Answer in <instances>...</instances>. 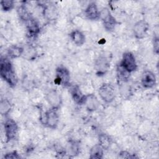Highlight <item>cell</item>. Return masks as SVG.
I'll list each match as a JSON object with an SVG mask.
<instances>
[{"label": "cell", "instance_id": "1", "mask_svg": "<svg viewBox=\"0 0 159 159\" xmlns=\"http://www.w3.org/2000/svg\"><path fill=\"white\" fill-rule=\"evenodd\" d=\"M0 75L10 86L14 87L17 84L18 81L17 75L12 63L7 57H1Z\"/></svg>", "mask_w": 159, "mask_h": 159}, {"label": "cell", "instance_id": "2", "mask_svg": "<svg viewBox=\"0 0 159 159\" xmlns=\"http://www.w3.org/2000/svg\"><path fill=\"white\" fill-rule=\"evenodd\" d=\"M57 111L51 108L41 114L40 120L42 124L48 128L55 129L59 122V116Z\"/></svg>", "mask_w": 159, "mask_h": 159}, {"label": "cell", "instance_id": "3", "mask_svg": "<svg viewBox=\"0 0 159 159\" xmlns=\"http://www.w3.org/2000/svg\"><path fill=\"white\" fill-rule=\"evenodd\" d=\"M99 19H101L104 29L108 32L112 31L117 24H118L116 19L112 15L109 9L107 7H104L100 11Z\"/></svg>", "mask_w": 159, "mask_h": 159}, {"label": "cell", "instance_id": "4", "mask_svg": "<svg viewBox=\"0 0 159 159\" xmlns=\"http://www.w3.org/2000/svg\"><path fill=\"white\" fill-rule=\"evenodd\" d=\"M119 65L129 73L135 71L137 68L135 56L130 52H125L123 53Z\"/></svg>", "mask_w": 159, "mask_h": 159}, {"label": "cell", "instance_id": "5", "mask_svg": "<svg viewBox=\"0 0 159 159\" xmlns=\"http://www.w3.org/2000/svg\"><path fill=\"white\" fill-rule=\"evenodd\" d=\"M98 93L101 99L106 103L112 102L116 96L114 88L110 83H103L99 87Z\"/></svg>", "mask_w": 159, "mask_h": 159}, {"label": "cell", "instance_id": "6", "mask_svg": "<svg viewBox=\"0 0 159 159\" xmlns=\"http://www.w3.org/2000/svg\"><path fill=\"white\" fill-rule=\"evenodd\" d=\"M55 81L63 86H68L70 82V73L69 70L63 66H59L55 70Z\"/></svg>", "mask_w": 159, "mask_h": 159}, {"label": "cell", "instance_id": "7", "mask_svg": "<svg viewBox=\"0 0 159 159\" xmlns=\"http://www.w3.org/2000/svg\"><path fill=\"white\" fill-rule=\"evenodd\" d=\"M4 129L7 142L14 139L17 134L18 125L12 119H7L4 123Z\"/></svg>", "mask_w": 159, "mask_h": 159}, {"label": "cell", "instance_id": "8", "mask_svg": "<svg viewBox=\"0 0 159 159\" xmlns=\"http://www.w3.org/2000/svg\"><path fill=\"white\" fill-rule=\"evenodd\" d=\"M149 29V25L145 20H140L135 22L133 27V32L135 37L137 39H143Z\"/></svg>", "mask_w": 159, "mask_h": 159}, {"label": "cell", "instance_id": "9", "mask_svg": "<svg viewBox=\"0 0 159 159\" xmlns=\"http://www.w3.org/2000/svg\"><path fill=\"white\" fill-rule=\"evenodd\" d=\"M157 83V79L155 74L150 71H144L142 75L141 83L143 88L150 89L154 87Z\"/></svg>", "mask_w": 159, "mask_h": 159}, {"label": "cell", "instance_id": "10", "mask_svg": "<svg viewBox=\"0 0 159 159\" xmlns=\"http://www.w3.org/2000/svg\"><path fill=\"white\" fill-rule=\"evenodd\" d=\"M47 101L52 109L58 110L62 103L60 94L55 90H50L47 94Z\"/></svg>", "mask_w": 159, "mask_h": 159}, {"label": "cell", "instance_id": "11", "mask_svg": "<svg viewBox=\"0 0 159 159\" xmlns=\"http://www.w3.org/2000/svg\"><path fill=\"white\" fill-rule=\"evenodd\" d=\"M110 67L108 60L104 57H99L95 62V69L96 74L99 76L105 75Z\"/></svg>", "mask_w": 159, "mask_h": 159}, {"label": "cell", "instance_id": "12", "mask_svg": "<svg viewBox=\"0 0 159 159\" xmlns=\"http://www.w3.org/2000/svg\"><path fill=\"white\" fill-rule=\"evenodd\" d=\"M86 17L91 20H96L100 18V11L94 2L89 3L84 11Z\"/></svg>", "mask_w": 159, "mask_h": 159}, {"label": "cell", "instance_id": "13", "mask_svg": "<svg viewBox=\"0 0 159 159\" xmlns=\"http://www.w3.org/2000/svg\"><path fill=\"white\" fill-rule=\"evenodd\" d=\"M99 101L97 97L93 94L86 95L84 104L86 109L89 112H93L97 110L99 106Z\"/></svg>", "mask_w": 159, "mask_h": 159}, {"label": "cell", "instance_id": "14", "mask_svg": "<svg viewBox=\"0 0 159 159\" xmlns=\"http://www.w3.org/2000/svg\"><path fill=\"white\" fill-rule=\"evenodd\" d=\"M70 92L73 101L78 105L84 104L86 95L83 94L80 87L78 85H73L71 86Z\"/></svg>", "mask_w": 159, "mask_h": 159}, {"label": "cell", "instance_id": "15", "mask_svg": "<svg viewBox=\"0 0 159 159\" xmlns=\"http://www.w3.org/2000/svg\"><path fill=\"white\" fill-rule=\"evenodd\" d=\"M27 30L29 34L31 37L37 36L40 32V27L37 21L33 17H31L27 21L25 22Z\"/></svg>", "mask_w": 159, "mask_h": 159}, {"label": "cell", "instance_id": "16", "mask_svg": "<svg viewBox=\"0 0 159 159\" xmlns=\"http://www.w3.org/2000/svg\"><path fill=\"white\" fill-rule=\"evenodd\" d=\"M43 7V16L48 20H53L57 18L58 16L57 9L53 4L50 3L44 4Z\"/></svg>", "mask_w": 159, "mask_h": 159}, {"label": "cell", "instance_id": "17", "mask_svg": "<svg viewBox=\"0 0 159 159\" xmlns=\"http://www.w3.org/2000/svg\"><path fill=\"white\" fill-rule=\"evenodd\" d=\"M70 37L72 42L77 46L83 45L86 40L84 34L79 30H74L71 32Z\"/></svg>", "mask_w": 159, "mask_h": 159}, {"label": "cell", "instance_id": "18", "mask_svg": "<svg viewBox=\"0 0 159 159\" xmlns=\"http://www.w3.org/2000/svg\"><path fill=\"white\" fill-rule=\"evenodd\" d=\"M80 150V147L79 143L73 140H70L67 145L66 148V152L68 153L69 157H74L77 156Z\"/></svg>", "mask_w": 159, "mask_h": 159}, {"label": "cell", "instance_id": "19", "mask_svg": "<svg viewBox=\"0 0 159 159\" xmlns=\"http://www.w3.org/2000/svg\"><path fill=\"white\" fill-rule=\"evenodd\" d=\"M24 47L18 45H11L7 50V55L10 58H17L22 55Z\"/></svg>", "mask_w": 159, "mask_h": 159}, {"label": "cell", "instance_id": "20", "mask_svg": "<svg viewBox=\"0 0 159 159\" xmlns=\"http://www.w3.org/2000/svg\"><path fill=\"white\" fill-rule=\"evenodd\" d=\"M98 144L103 150H107L112 144V139L109 135L101 133L98 136Z\"/></svg>", "mask_w": 159, "mask_h": 159}, {"label": "cell", "instance_id": "21", "mask_svg": "<svg viewBox=\"0 0 159 159\" xmlns=\"http://www.w3.org/2000/svg\"><path fill=\"white\" fill-rule=\"evenodd\" d=\"M103 155L104 150L98 143L91 148L89 152V158L91 159H102Z\"/></svg>", "mask_w": 159, "mask_h": 159}, {"label": "cell", "instance_id": "22", "mask_svg": "<svg viewBox=\"0 0 159 159\" xmlns=\"http://www.w3.org/2000/svg\"><path fill=\"white\" fill-rule=\"evenodd\" d=\"M12 109L10 101L7 99H2L0 102V113L2 116L7 115Z\"/></svg>", "mask_w": 159, "mask_h": 159}, {"label": "cell", "instance_id": "23", "mask_svg": "<svg viewBox=\"0 0 159 159\" xmlns=\"http://www.w3.org/2000/svg\"><path fill=\"white\" fill-rule=\"evenodd\" d=\"M22 56L28 60H33L36 58L37 52L33 47L28 46L25 48L24 47V52Z\"/></svg>", "mask_w": 159, "mask_h": 159}, {"label": "cell", "instance_id": "24", "mask_svg": "<svg viewBox=\"0 0 159 159\" xmlns=\"http://www.w3.org/2000/svg\"><path fill=\"white\" fill-rule=\"evenodd\" d=\"M17 12L19 18L24 22L32 17L26 7L24 5L19 6L17 9Z\"/></svg>", "mask_w": 159, "mask_h": 159}, {"label": "cell", "instance_id": "25", "mask_svg": "<svg viewBox=\"0 0 159 159\" xmlns=\"http://www.w3.org/2000/svg\"><path fill=\"white\" fill-rule=\"evenodd\" d=\"M117 72L119 80L123 82H126L128 80L130 76V73L125 71L120 65H119L117 68Z\"/></svg>", "mask_w": 159, "mask_h": 159}, {"label": "cell", "instance_id": "26", "mask_svg": "<svg viewBox=\"0 0 159 159\" xmlns=\"http://www.w3.org/2000/svg\"><path fill=\"white\" fill-rule=\"evenodd\" d=\"M1 9L4 12L11 11L14 6V1L12 0H2L1 1Z\"/></svg>", "mask_w": 159, "mask_h": 159}, {"label": "cell", "instance_id": "27", "mask_svg": "<svg viewBox=\"0 0 159 159\" xmlns=\"http://www.w3.org/2000/svg\"><path fill=\"white\" fill-rule=\"evenodd\" d=\"M118 157L120 158H138V157L134 154H131L126 150H122L118 154Z\"/></svg>", "mask_w": 159, "mask_h": 159}, {"label": "cell", "instance_id": "28", "mask_svg": "<svg viewBox=\"0 0 159 159\" xmlns=\"http://www.w3.org/2000/svg\"><path fill=\"white\" fill-rule=\"evenodd\" d=\"M20 158H21L20 156L19 155L17 152L16 150L12 151L11 152H8L6 154H5L4 156V158H7V159H9V158L19 159Z\"/></svg>", "mask_w": 159, "mask_h": 159}, {"label": "cell", "instance_id": "29", "mask_svg": "<svg viewBox=\"0 0 159 159\" xmlns=\"http://www.w3.org/2000/svg\"><path fill=\"white\" fill-rule=\"evenodd\" d=\"M153 47L154 52L158 54L159 52V41L158 37H155L153 39Z\"/></svg>", "mask_w": 159, "mask_h": 159}]
</instances>
